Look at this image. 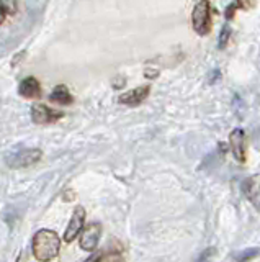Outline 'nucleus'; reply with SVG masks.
I'll return each instance as SVG.
<instances>
[{"label": "nucleus", "mask_w": 260, "mask_h": 262, "mask_svg": "<svg viewBox=\"0 0 260 262\" xmlns=\"http://www.w3.org/2000/svg\"><path fill=\"white\" fill-rule=\"evenodd\" d=\"M61 237L51 229H39L33 237V256L38 260H53L59 254Z\"/></svg>", "instance_id": "nucleus-1"}, {"label": "nucleus", "mask_w": 260, "mask_h": 262, "mask_svg": "<svg viewBox=\"0 0 260 262\" xmlns=\"http://www.w3.org/2000/svg\"><path fill=\"white\" fill-rule=\"evenodd\" d=\"M192 23H193V30L198 33V35H208L211 30V7L208 0H201L193 8L192 13Z\"/></svg>", "instance_id": "nucleus-2"}, {"label": "nucleus", "mask_w": 260, "mask_h": 262, "mask_svg": "<svg viewBox=\"0 0 260 262\" xmlns=\"http://www.w3.org/2000/svg\"><path fill=\"white\" fill-rule=\"evenodd\" d=\"M43 152L39 149H20L15 151L12 154L7 156V166L12 169H23V167H30L36 164L39 159H41Z\"/></svg>", "instance_id": "nucleus-3"}, {"label": "nucleus", "mask_w": 260, "mask_h": 262, "mask_svg": "<svg viewBox=\"0 0 260 262\" xmlns=\"http://www.w3.org/2000/svg\"><path fill=\"white\" fill-rule=\"evenodd\" d=\"M64 117L62 112L53 110L50 106H46L43 103H35L31 106V120L33 123H38V125H46V123H53L56 120H59Z\"/></svg>", "instance_id": "nucleus-4"}, {"label": "nucleus", "mask_w": 260, "mask_h": 262, "mask_svg": "<svg viewBox=\"0 0 260 262\" xmlns=\"http://www.w3.org/2000/svg\"><path fill=\"white\" fill-rule=\"evenodd\" d=\"M84 221H85V210L84 207H77L70 216V221L66 228V233H64V241L72 243L76 237L80 234V231L84 229Z\"/></svg>", "instance_id": "nucleus-5"}, {"label": "nucleus", "mask_w": 260, "mask_h": 262, "mask_svg": "<svg viewBox=\"0 0 260 262\" xmlns=\"http://www.w3.org/2000/svg\"><path fill=\"white\" fill-rule=\"evenodd\" d=\"M100 236H102V226L99 223L88 225L82 231V234H80V248L84 251L92 252L99 246Z\"/></svg>", "instance_id": "nucleus-6"}, {"label": "nucleus", "mask_w": 260, "mask_h": 262, "mask_svg": "<svg viewBox=\"0 0 260 262\" xmlns=\"http://www.w3.org/2000/svg\"><path fill=\"white\" fill-rule=\"evenodd\" d=\"M149 90H151L149 85H144V87H137V89L129 90V92L120 95V103L121 105H128V106H137V105H141L146 100V97L149 95Z\"/></svg>", "instance_id": "nucleus-7"}, {"label": "nucleus", "mask_w": 260, "mask_h": 262, "mask_svg": "<svg viewBox=\"0 0 260 262\" xmlns=\"http://www.w3.org/2000/svg\"><path fill=\"white\" fill-rule=\"evenodd\" d=\"M244 131L235 128L231 136H229V144H231V151L234 154L235 161L244 162L246 161V143H244Z\"/></svg>", "instance_id": "nucleus-8"}, {"label": "nucleus", "mask_w": 260, "mask_h": 262, "mask_svg": "<svg viewBox=\"0 0 260 262\" xmlns=\"http://www.w3.org/2000/svg\"><path fill=\"white\" fill-rule=\"evenodd\" d=\"M18 94L25 98H39L41 97V85L35 77H25L18 85Z\"/></svg>", "instance_id": "nucleus-9"}, {"label": "nucleus", "mask_w": 260, "mask_h": 262, "mask_svg": "<svg viewBox=\"0 0 260 262\" xmlns=\"http://www.w3.org/2000/svg\"><path fill=\"white\" fill-rule=\"evenodd\" d=\"M242 190L249 196V200H252L257 205V207H260V205H258V200H260V174L244 180Z\"/></svg>", "instance_id": "nucleus-10"}, {"label": "nucleus", "mask_w": 260, "mask_h": 262, "mask_svg": "<svg viewBox=\"0 0 260 262\" xmlns=\"http://www.w3.org/2000/svg\"><path fill=\"white\" fill-rule=\"evenodd\" d=\"M50 100L54 102V103H59V105H70L72 102H74V98H72L69 89L66 85H56L53 94L50 95Z\"/></svg>", "instance_id": "nucleus-11"}, {"label": "nucleus", "mask_w": 260, "mask_h": 262, "mask_svg": "<svg viewBox=\"0 0 260 262\" xmlns=\"http://www.w3.org/2000/svg\"><path fill=\"white\" fill-rule=\"evenodd\" d=\"M0 5L5 8V12L9 15H13L17 12V2L15 0H0Z\"/></svg>", "instance_id": "nucleus-12"}, {"label": "nucleus", "mask_w": 260, "mask_h": 262, "mask_svg": "<svg viewBox=\"0 0 260 262\" xmlns=\"http://www.w3.org/2000/svg\"><path fill=\"white\" fill-rule=\"evenodd\" d=\"M229 35H231V28L229 27H224L223 31H221V35H219V48H224L226 46L227 39H229Z\"/></svg>", "instance_id": "nucleus-13"}, {"label": "nucleus", "mask_w": 260, "mask_h": 262, "mask_svg": "<svg viewBox=\"0 0 260 262\" xmlns=\"http://www.w3.org/2000/svg\"><path fill=\"white\" fill-rule=\"evenodd\" d=\"M5 16H7V12H5V8L0 5V25H2L5 21Z\"/></svg>", "instance_id": "nucleus-14"}, {"label": "nucleus", "mask_w": 260, "mask_h": 262, "mask_svg": "<svg viewBox=\"0 0 260 262\" xmlns=\"http://www.w3.org/2000/svg\"><path fill=\"white\" fill-rule=\"evenodd\" d=\"M238 5H239V7H246V8H247V7L250 5V0H238Z\"/></svg>", "instance_id": "nucleus-15"}]
</instances>
